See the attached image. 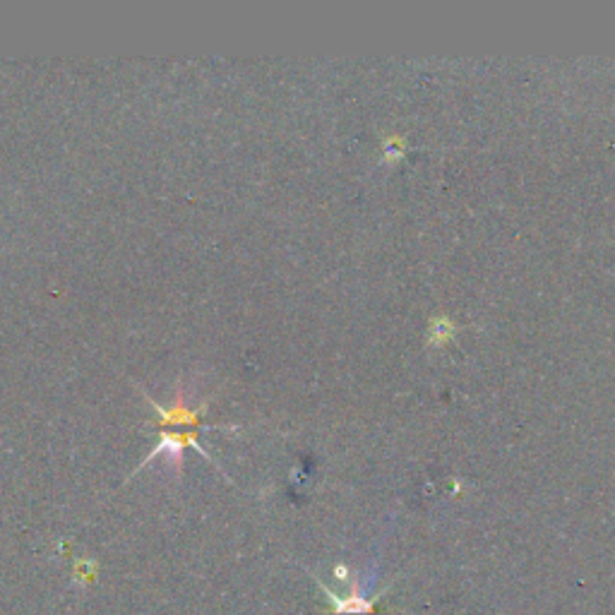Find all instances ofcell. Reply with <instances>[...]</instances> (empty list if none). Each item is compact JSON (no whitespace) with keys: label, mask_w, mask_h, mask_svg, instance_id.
Returning <instances> with one entry per match:
<instances>
[{"label":"cell","mask_w":615,"mask_h":615,"mask_svg":"<svg viewBox=\"0 0 615 615\" xmlns=\"http://www.w3.org/2000/svg\"><path fill=\"white\" fill-rule=\"evenodd\" d=\"M185 445H195L197 450H200L202 455H205L202 445L197 443V433L195 431H188V433H161L157 447H154V450L149 452L147 459H145V462H142L140 469L149 467V464H154V462H157V459H164V464H169L173 471H181Z\"/></svg>","instance_id":"obj_2"},{"label":"cell","mask_w":615,"mask_h":615,"mask_svg":"<svg viewBox=\"0 0 615 615\" xmlns=\"http://www.w3.org/2000/svg\"><path fill=\"white\" fill-rule=\"evenodd\" d=\"M154 411L159 414V423H169V426H176V423H185V426H197L200 421V414H205V402L200 397H195V392L190 390H178L176 399L169 406H161L159 402H152Z\"/></svg>","instance_id":"obj_1"},{"label":"cell","mask_w":615,"mask_h":615,"mask_svg":"<svg viewBox=\"0 0 615 615\" xmlns=\"http://www.w3.org/2000/svg\"><path fill=\"white\" fill-rule=\"evenodd\" d=\"M318 587L325 591V596L332 603V611L334 613H346V615H366L375 611V603H378V596L375 599H368V596H363L361 591H356V587L351 589V594L342 599V596L334 594L332 589H327L325 584L318 582Z\"/></svg>","instance_id":"obj_3"}]
</instances>
